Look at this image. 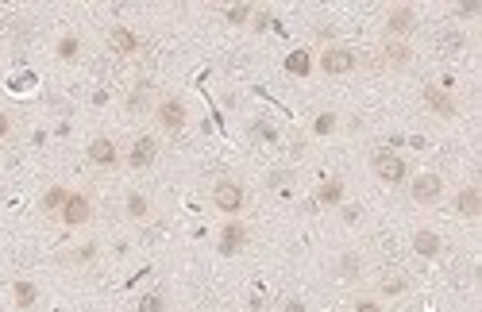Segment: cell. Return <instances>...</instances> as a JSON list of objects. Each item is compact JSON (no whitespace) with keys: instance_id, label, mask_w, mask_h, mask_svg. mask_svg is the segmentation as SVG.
I'll list each match as a JSON object with an SVG mask.
<instances>
[{"instance_id":"6da1fadb","label":"cell","mask_w":482,"mask_h":312,"mask_svg":"<svg viewBox=\"0 0 482 312\" xmlns=\"http://www.w3.org/2000/svg\"><path fill=\"white\" fill-rule=\"evenodd\" d=\"M212 204H216V212H224V216H240L243 204H247V189L240 182H232V177H220V182L212 185Z\"/></svg>"},{"instance_id":"7a4b0ae2","label":"cell","mask_w":482,"mask_h":312,"mask_svg":"<svg viewBox=\"0 0 482 312\" xmlns=\"http://www.w3.org/2000/svg\"><path fill=\"white\" fill-rule=\"evenodd\" d=\"M371 170H374V177L378 182H386V185H401L405 182V158L401 155H394V150H374L371 155Z\"/></svg>"},{"instance_id":"3957f363","label":"cell","mask_w":482,"mask_h":312,"mask_svg":"<svg viewBox=\"0 0 482 312\" xmlns=\"http://www.w3.org/2000/svg\"><path fill=\"white\" fill-rule=\"evenodd\" d=\"M409 197H413V204H440V197H443V177L440 174H417L409 182Z\"/></svg>"},{"instance_id":"277c9868","label":"cell","mask_w":482,"mask_h":312,"mask_svg":"<svg viewBox=\"0 0 482 312\" xmlns=\"http://www.w3.org/2000/svg\"><path fill=\"white\" fill-rule=\"evenodd\" d=\"M58 220L66 224V228H85V224L93 220V201L85 193H70L66 204H62V212H58Z\"/></svg>"},{"instance_id":"5b68a950","label":"cell","mask_w":482,"mask_h":312,"mask_svg":"<svg viewBox=\"0 0 482 312\" xmlns=\"http://www.w3.org/2000/svg\"><path fill=\"white\" fill-rule=\"evenodd\" d=\"M155 116H158V124H163L166 131H182L189 124V108H185L182 97H163L158 108H155Z\"/></svg>"},{"instance_id":"8992f818","label":"cell","mask_w":482,"mask_h":312,"mask_svg":"<svg viewBox=\"0 0 482 312\" xmlns=\"http://www.w3.org/2000/svg\"><path fill=\"white\" fill-rule=\"evenodd\" d=\"M359 66V54L347 51V46H328L324 54H320V70L332 73V78H339V73H352Z\"/></svg>"},{"instance_id":"52a82bcc","label":"cell","mask_w":482,"mask_h":312,"mask_svg":"<svg viewBox=\"0 0 482 312\" xmlns=\"http://www.w3.org/2000/svg\"><path fill=\"white\" fill-rule=\"evenodd\" d=\"M424 104H429V112H436L440 120L459 116V104L451 97V89H440V85H424Z\"/></svg>"},{"instance_id":"ba28073f","label":"cell","mask_w":482,"mask_h":312,"mask_svg":"<svg viewBox=\"0 0 482 312\" xmlns=\"http://www.w3.org/2000/svg\"><path fill=\"white\" fill-rule=\"evenodd\" d=\"M243 247H247V228H243L240 220H228L220 228V235H216V251H220L224 259H232V254H240Z\"/></svg>"},{"instance_id":"9c48e42d","label":"cell","mask_w":482,"mask_h":312,"mask_svg":"<svg viewBox=\"0 0 482 312\" xmlns=\"http://www.w3.org/2000/svg\"><path fill=\"white\" fill-rule=\"evenodd\" d=\"M85 158H89L93 166H101V170H112L120 162V147L112 143L108 135H97V139H89V147H85Z\"/></svg>"},{"instance_id":"30bf717a","label":"cell","mask_w":482,"mask_h":312,"mask_svg":"<svg viewBox=\"0 0 482 312\" xmlns=\"http://www.w3.org/2000/svg\"><path fill=\"white\" fill-rule=\"evenodd\" d=\"M413 27H417V12L409 4L390 8V16H386V35L390 39H405V35H413Z\"/></svg>"},{"instance_id":"8fae6325","label":"cell","mask_w":482,"mask_h":312,"mask_svg":"<svg viewBox=\"0 0 482 312\" xmlns=\"http://www.w3.org/2000/svg\"><path fill=\"white\" fill-rule=\"evenodd\" d=\"M155 158H158V139L155 135H139L135 143H131V150H128V166L131 170L155 166Z\"/></svg>"},{"instance_id":"7c38bea8","label":"cell","mask_w":482,"mask_h":312,"mask_svg":"<svg viewBox=\"0 0 482 312\" xmlns=\"http://www.w3.org/2000/svg\"><path fill=\"white\" fill-rule=\"evenodd\" d=\"M344 197H347V185H344V177H328L324 185L317 189V208H339L344 204Z\"/></svg>"},{"instance_id":"4fadbf2b","label":"cell","mask_w":482,"mask_h":312,"mask_svg":"<svg viewBox=\"0 0 482 312\" xmlns=\"http://www.w3.org/2000/svg\"><path fill=\"white\" fill-rule=\"evenodd\" d=\"M456 212L463 216V220H478V216H482V193L475 185H467V189H459V193H456Z\"/></svg>"},{"instance_id":"5bb4252c","label":"cell","mask_w":482,"mask_h":312,"mask_svg":"<svg viewBox=\"0 0 482 312\" xmlns=\"http://www.w3.org/2000/svg\"><path fill=\"white\" fill-rule=\"evenodd\" d=\"M413 251H417L421 259H440V254H443V239H440L436 232L421 228L417 235H413Z\"/></svg>"},{"instance_id":"9a60e30c","label":"cell","mask_w":482,"mask_h":312,"mask_svg":"<svg viewBox=\"0 0 482 312\" xmlns=\"http://www.w3.org/2000/svg\"><path fill=\"white\" fill-rule=\"evenodd\" d=\"M139 43H143V39H139L131 27H112V31H108V46H112L116 54H135Z\"/></svg>"},{"instance_id":"2e32d148","label":"cell","mask_w":482,"mask_h":312,"mask_svg":"<svg viewBox=\"0 0 482 312\" xmlns=\"http://www.w3.org/2000/svg\"><path fill=\"white\" fill-rule=\"evenodd\" d=\"M409 58H413V51H409V43H405V39H386V46H382V62H386V66L401 70Z\"/></svg>"},{"instance_id":"e0dca14e","label":"cell","mask_w":482,"mask_h":312,"mask_svg":"<svg viewBox=\"0 0 482 312\" xmlns=\"http://www.w3.org/2000/svg\"><path fill=\"white\" fill-rule=\"evenodd\" d=\"M286 73H294V78H309V73H313V54L305 51V46H297V51H289L286 54Z\"/></svg>"},{"instance_id":"ac0fdd59","label":"cell","mask_w":482,"mask_h":312,"mask_svg":"<svg viewBox=\"0 0 482 312\" xmlns=\"http://www.w3.org/2000/svg\"><path fill=\"white\" fill-rule=\"evenodd\" d=\"M12 297H16V308L27 312V308H35V301H39V289H35V281H12Z\"/></svg>"},{"instance_id":"d6986e66","label":"cell","mask_w":482,"mask_h":312,"mask_svg":"<svg viewBox=\"0 0 482 312\" xmlns=\"http://www.w3.org/2000/svg\"><path fill=\"white\" fill-rule=\"evenodd\" d=\"M124 216H128V220H147V216H150V201L143 193L131 189V193L124 197Z\"/></svg>"},{"instance_id":"ffe728a7","label":"cell","mask_w":482,"mask_h":312,"mask_svg":"<svg viewBox=\"0 0 482 312\" xmlns=\"http://www.w3.org/2000/svg\"><path fill=\"white\" fill-rule=\"evenodd\" d=\"M66 197H70V189H66V185H51V189H46V193H43V212H62V204H66Z\"/></svg>"},{"instance_id":"44dd1931","label":"cell","mask_w":482,"mask_h":312,"mask_svg":"<svg viewBox=\"0 0 482 312\" xmlns=\"http://www.w3.org/2000/svg\"><path fill=\"white\" fill-rule=\"evenodd\" d=\"M378 289H382L386 297H401V293L409 289V278H405V274H382V281H378Z\"/></svg>"},{"instance_id":"7402d4cb","label":"cell","mask_w":482,"mask_h":312,"mask_svg":"<svg viewBox=\"0 0 482 312\" xmlns=\"http://www.w3.org/2000/svg\"><path fill=\"white\" fill-rule=\"evenodd\" d=\"M336 128H339V116H336V112H317V116H313V135H320V139H324V135H336Z\"/></svg>"},{"instance_id":"603a6c76","label":"cell","mask_w":482,"mask_h":312,"mask_svg":"<svg viewBox=\"0 0 482 312\" xmlns=\"http://www.w3.org/2000/svg\"><path fill=\"white\" fill-rule=\"evenodd\" d=\"M54 51H58V58H62V62L78 58V54H81V35H62V39H58V46H54Z\"/></svg>"},{"instance_id":"cb8c5ba5","label":"cell","mask_w":482,"mask_h":312,"mask_svg":"<svg viewBox=\"0 0 482 312\" xmlns=\"http://www.w3.org/2000/svg\"><path fill=\"white\" fill-rule=\"evenodd\" d=\"M255 16V8L251 4H232V8H224V20H228L232 27H240V24H247Z\"/></svg>"},{"instance_id":"d4e9b609","label":"cell","mask_w":482,"mask_h":312,"mask_svg":"<svg viewBox=\"0 0 482 312\" xmlns=\"http://www.w3.org/2000/svg\"><path fill=\"white\" fill-rule=\"evenodd\" d=\"M135 312H166L163 293H143V297H139V305H135Z\"/></svg>"},{"instance_id":"484cf974","label":"cell","mask_w":482,"mask_h":312,"mask_svg":"<svg viewBox=\"0 0 482 312\" xmlns=\"http://www.w3.org/2000/svg\"><path fill=\"white\" fill-rule=\"evenodd\" d=\"M339 274H344V278H359V274H363V259L347 251L344 259H339Z\"/></svg>"},{"instance_id":"4316f807","label":"cell","mask_w":482,"mask_h":312,"mask_svg":"<svg viewBox=\"0 0 482 312\" xmlns=\"http://www.w3.org/2000/svg\"><path fill=\"white\" fill-rule=\"evenodd\" d=\"M97 251H101L97 243H81V247L73 251V266H89V262L97 259Z\"/></svg>"},{"instance_id":"83f0119b","label":"cell","mask_w":482,"mask_h":312,"mask_svg":"<svg viewBox=\"0 0 482 312\" xmlns=\"http://www.w3.org/2000/svg\"><path fill=\"white\" fill-rule=\"evenodd\" d=\"M359 216H363V208H359V204H339V220H344V224H359Z\"/></svg>"},{"instance_id":"f1b7e54d","label":"cell","mask_w":482,"mask_h":312,"mask_svg":"<svg viewBox=\"0 0 482 312\" xmlns=\"http://www.w3.org/2000/svg\"><path fill=\"white\" fill-rule=\"evenodd\" d=\"M463 46H467V39H463V35H451V39H440V51H443V54H448V51L456 54V51H463Z\"/></svg>"},{"instance_id":"f546056e","label":"cell","mask_w":482,"mask_h":312,"mask_svg":"<svg viewBox=\"0 0 482 312\" xmlns=\"http://www.w3.org/2000/svg\"><path fill=\"white\" fill-rule=\"evenodd\" d=\"M255 135H262L267 143H274V139H278V131H274V128L267 124V120H255Z\"/></svg>"},{"instance_id":"4dcf8cb0","label":"cell","mask_w":482,"mask_h":312,"mask_svg":"<svg viewBox=\"0 0 482 312\" xmlns=\"http://www.w3.org/2000/svg\"><path fill=\"white\" fill-rule=\"evenodd\" d=\"M478 12H482L478 0H463V4H459V16H463V20H471V16H478Z\"/></svg>"},{"instance_id":"1f68e13d","label":"cell","mask_w":482,"mask_h":312,"mask_svg":"<svg viewBox=\"0 0 482 312\" xmlns=\"http://www.w3.org/2000/svg\"><path fill=\"white\" fill-rule=\"evenodd\" d=\"M143 104H147V89H135V93H131V100H128V108L135 112V108H143Z\"/></svg>"},{"instance_id":"d6a6232c","label":"cell","mask_w":482,"mask_h":312,"mask_svg":"<svg viewBox=\"0 0 482 312\" xmlns=\"http://www.w3.org/2000/svg\"><path fill=\"white\" fill-rule=\"evenodd\" d=\"M355 312H382V305H378V301H371V297H363L355 305Z\"/></svg>"},{"instance_id":"836d02e7","label":"cell","mask_w":482,"mask_h":312,"mask_svg":"<svg viewBox=\"0 0 482 312\" xmlns=\"http://www.w3.org/2000/svg\"><path fill=\"white\" fill-rule=\"evenodd\" d=\"M8 135H12V116L0 112V139H8Z\"/></svg>"},{"instance_id":"e575fe53","label":"cell","mask_w":482,"mask_h":312,"mask_svg":"<svg viewBox=\"0 0 482 312\" xmlns=\"http://www.w3.org/2000/svg\"><path fill=\"white\" fill-rule=\"evenodd\" d=\"M286 182H294V174H289V170H282V174L270 177V185H286Z\"/></svg>"},{"instance_id":"d590c367","label":"cell","mask_w":482,"mask_h":312,"mask_svg":"<svg viewBox=\"0 0 482 312\" xmlns=\"http://www.w3.org/2000/svg\"><path fill=\"white\" fill-rule=\"evenodd\" d=\"M286 312H305V305L301 301H286Z\"/></svg>"}]
</instances>
